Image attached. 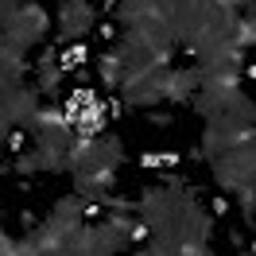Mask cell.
Instances as JSON below:
<instances>
[{"instance_id":"cell-1","label":"cell","mask_w":256,"mask_h":256,"mask_svg":"<svg viewBox=\"0 0 256 256\" xmlns=\"http://www.w3.org/2000/svg\"><path fill=\"white\" fill-rule=\"evenodd\" d=\"M58 24H62V35H58V39H82V35L97 24V12H94L90 0H62Z\"/></svg>"},{"instance_id":"cell-2","label":"cell","mask_w":256,"mask_h":256,"mask_svg":"<svg viewBox=\"0 0 256 256\" xmlns=\"http://www.w3.org/2000/svg\"><path fill=\"white\" fill-rule=\"evenodd\" d=\"M140 167H182V156L178 152H148V156H140Z\"/></svg>"},{"instance_id":"cell-3","label":"cell","mask_w":256,"mask_h":256,"mask_svg":"<svg viewBox=\"0 0 256 256\" xmlns=\"http://www.w3.org/2000/svg\"><path fill=\"white\" fill-rule=\"evenodd\" d=\"M210 210H214L218 218H225V214H229V198H222V194H218V198H210Z\"/></svg>"},{"instance_id":"cell-4","label":"cell","mask_w":256,"mask_h":256,"mask_svg":"<svg viewBox=\"0 0 256 256\" xmlns=\"http://www.w3.org/2000/svg\"><path fill=\"white\" fill-rule=\"evenodd\" d=\"M244 74H248V78H256V62H248V66H244Z\"/></svg>"}]
</instances>
